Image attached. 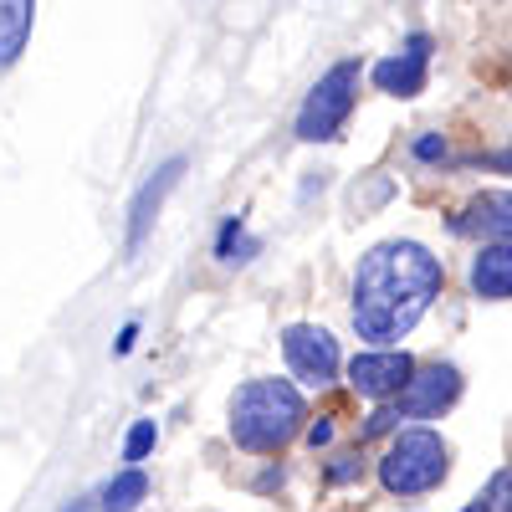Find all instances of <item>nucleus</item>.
Wrapping results in <instances>:
<instances>
[{
    "label": "nucleus",
    "instance_id": "nucleus-22",
    "mask_svg": "<svg viewBox=\"0 0 512 512\" xmlns=\"http://www.w3.org/2000/svg\"><path fill=\"white\" fill-rule=\"evenodd\" d=\"M466 512H492V502H487V492H482V497H477L472 507H466Z\"/></svg>",
    "mask_w": 512,
    "mask_h": 512
},
{
    "label": "nucleus",
    "instance_id": "nucleus-13",
    "mask_svg": "<svg viewBox=\"0 0 512 512\" xmlns=\"http://www.w3.org/2000/svg\"><path fill=\"white\" fill-rule=\"evenodd\" d=\"M144 497H149V477L139 472V466H128L123 477L108 482V492H103V512H134Z\"/></svg>",
    "mask_w": 512,
    "mask_h": 512
},
{
    "label": "nucleus",
    "instance_id": "nucleus-18",
    "mask_svg": "<svg viewBox=\"0 0 512 512\" xmlns=\"http://www.w3.org/2000/svg\"><path fill=\"white\" fill-rule=\"evenodd\" d=\"M415 154H420V159H441V154H446V139H436V134H425V139L415 144Z\"/></svg>",
    "mask_w": 512,
    "mask_h": 512
},
{
    "label": "nucleus",
    "instance_id": "nucleus-16",
    "mask_svg": "<svg viewBox=\"0 0 512 512\" xmlns=\"http://www.w3.org/2000/svg\"><path fill=\"white\" fill-rule=\"evenodd\" d=\"M487 502H492V512H512V466L497 472V482L487 487Z\"/></svg>",
    "mask_w": 512,
    "mask_h": 512
},
{
    "label": "nucleus",
    "instance_id": "nucleus-1",
    "mask_svg": "<svg viewBox=\"0 0 512 512\" xmlns=\"http://www.w3.org/2000/svg\"><path fill=\"white\" fill-rule=\"evenodd\" d=\"M446 272L420 241H384L354 272V328L369 344H400V338L431 313Z\"/></svg>",
    "mask_w": 512,
    "mask_h": 512
},
{
    "label": "nucleus",
    "instance_id": "nucleus-4",
    "mask_svg": "<svg viewBox=\"0 0 512 512\" xmlns=\"http://www.w3.org/2000/svg\"><path fill=\"white\" fill-rule=\"evenodd\" d=\"M354 98H359V62H333L313 93L303 98V113H297V139L303 144H328L344 134V123L354 113Z\"/></svg>",
    "mask_w": 512,
    "mask_h": 512
},
{
    "label": "nucleus",
    "instance_id": "nucleus-9",
    "mask_svg": "<svg viewBox=\"0 0 512 512\" xmlns=\"http://www.w3.org/2000/svg\"><path fill=\"white\" fill-rule=\"evenodd\" d=\"M180 169H185V159H169V164H159L154 175L144 180V190L134 195V210H128V251H139V241L149 236V226H154V210L164 205V195L175 190V180H180Z\"/></svg>",
    "mask_w": 512,
    "mask_h": 512
},
{
    "label": "nucleus",
    "instance_id": "nucleus-15",
    "mask_svg": "<svg viewBox=\"0 0 512 512\" xmlns=\"http://www.w3.org/2000/svg\"><path fill=\"white\" fill-rule=\"evenodd\" d=\"M149 451H154V420H139L123 441V461H144Z\"/></svg>",
    "mask_w": 512,
    "mask_h": 512
},
{
    "label": "nucleus",
    "instance_id": "nucleus-7",
    "mask_svg": "<svg viewBox=\"0 0 512 512\" xmlns=\"http://www.w3.org/2000/svg\"><path fill=\"white\" fill-rule=\"evenodd\" d=\"M425 72H431V36H425V31H415L405 41V52L374 62V82H379L384 93H395V98L425 93Z\"/></svg>",
    "mask_w": 512,
    "mask_h": 512
},
{
    "label": "nucleus",
    "instance_id": "nucleus-12",
    "mask_svg": "<svg viewBox=\"0 0 512 512\" xmlns=\"http://www.w3.org/2000/svg\"><path fill=\"white\" fill-rule=\"evenodd\" d=\"M31 21H36V0H0V67H11L26 52Z\"/></svg>",
    "mask_w": 512,
    "mask_h": 512
},
{
    "label": "nucleus",
    "instance_id": "nucleus-3",
    "mask_svg": "<svg viewBox=\"0 0 512 512\" xmlns=\"http://www.w3.org/2000/svg\"><path fill=\"white\" fill-rule=\"evenodd\" d=\"M446 472H451V456H446V441L436 431H405L379 461V482L395 497L436 492L446 482Z\"/></svg>",
    "mask_w": 512,
    "mask_h": 512
},
{
    "label": "nucleus",
    "instance_id": "nucleus-14",
    "mask_svg": "<svg viewBox=\"0 0 512 512\" xmlns=\"http://www.w3.org/2000/svg\"><path fill=\"white\" fill-rule=\"evenodd\" d=\"M251 251H256V241L241 236V221H226V226H221V246H216V256H221V262H246Z\"/></svg>",
    "mask_w": 512,
    "mask_h": 512
},
{
    "label": "nucleus",
    "instance_id": "nucleus-21",
    "mask_svg": "<svg viewBox=\"0 0 512 512\" xmlns=\"http://www.w3.org/2000/svg\"><path fill=\"white\" fill-rule=\"evenodd\" d=\"M492 164H497V169H507V175H512V149H502V154H492Z\"/></svg>",
    "mask_w": 512,
    "mask_h": 512
},
{
    "label": "nucleus",
    "instance_id": "nucleus-2",
    "mask_svg": "<svg viewBox=\"0 0 512 512\" xmlns=\"http://www.w3.org/2000/svg\"><path fill=\"white\" fill-rule=\"evenodd\" d=\"M303 420H308V405L287 379H251L231 400V441L241 451L272 456L303 431Z\"/></svg>",
    "mask_w": 512,
    "mask_h": 512
},
{
    "label": "nucleus",
    "instance_id": "nucleus-6",
    "mask_svg": "<svg viewBox=\"0 0 512 512\" xmlns=\"http://www.w3.org/2000/svg\"><path fill=\"white\" fill-rule=\"evenodd\" d=\"M461 395V374L451 364H431V369H410V379L400 384V415L410 420H431L446 405H456Z\"/></svg>",
    "mask_w": 512,
    "mask_h": 512
},
{
    "label": "nucleus",
    "instance_id": "nucleus-5",
    "mask_svg": "<svg viewBox=\"0 0 512 512\" xmlns=\"http://www.w3.org/2000/svg\"><path fill=\"white\" fill-rule=\"evenodd\" d=\"M282 354L292 364V374L303 379V384H333L338 374V338L328 328H313V323H292L282 333Z\"/></svg>",
    "mask_w": 512,
    "mask_h": 512
},
{
    "label": "nucleus",
    "instance_id": "nucleus-8",
    "mask_svg": "<svg viewBox=\"0 0 512 512\" xmlns=\"http://www.w3.org/2000/svg\"><path fill=\"white\" fill-rule=\"evenodd\" d=\"M410 354H400V349H379V354H359L354 364H349V384L359 395H369V400H390V395H400V384L410 379Z\"/></svg>",
    "mask_w": 512,
    "mask_h": 512
},
{
    "label": "nucleus",
    "instance_id": "nucleus-11",
    "mask_svg": "<svg viewBox=\"0 0 512 512\" xmlns=\"http://www.w3.org/2000/svg\"><path fill=\"white\" fill-rule=\"evenodd\" d=\"M456 231H477L492 241H512V190H487L466 205V216L456 221Z\"/></svg>",
    "mask_w": 512,
    "mask_h": 512
},
{
    "label": "nucleus",
    "instance_id": "nucleus-17",
    "mask_svg": "<svg viewBox=\"0 0 512 512\" xmlns=\"http://www.w3.org/2000/svg\"><path fill=\"white\" fill-rule=\"evenodd\" d=\"M328 477H333V482H354V477H359V461H354V456H338V466H333Z\"/></svg>",
    "mask_w": 512,
    "mask_h": 512
},
{
    "label": "nucleus",
    "instance_id": "nucleus-19",
    "mask_svg": "<svg viewBox=\"0 0 512 512\" xmlns=\"http://www.w3.org/2000/svg\"><path fill=\"white\" fill-rule=\"evenodd\" d=\"M390 420H400V415H395V410H379V415L364 425V436H384V431H390Z\"/></svg>",
    "mask_w": 512,
    "mask_h": 512
},
{
    "label": "nucleus",
    "instance_id": "nucleus-10",
    "mask_svg": "<svg viewBox=\"0 0 512 512\" xmlns=\"http://www.w3.org/2000/svg\"><path fill=\"white\" fill-rule=\"evenodd\" d=\"M472 292L487 297V303H502V297H512V241L482 246V251L472 256Z\"/></svg>",
    "mask_w": 512,
    "mask_h": 512
},
{
    "label": "nucleus",
    "instance_id": "nucleus-20",
    "mask_svg": "<svg viewBox=\"0 0 512 512\" xmlns=\"http://www.w3.org/2000/svg\"><path fill=\"white\" fill-rule=\"evenodd\" d=\"M308 441H313V446H328V441H333V425H328V420H313V425H308Z\"/></svg>",
    "mask_w": 512,
    "mask_h": 512
}]
</instances>
